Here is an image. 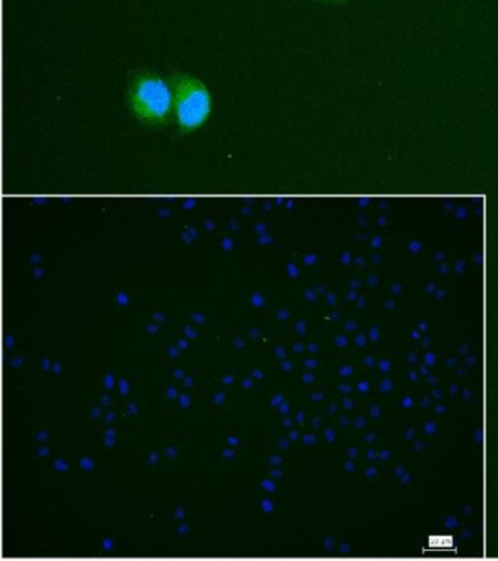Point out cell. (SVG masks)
Returning a JSON list of instances; mask_svg holds the SVG:
<instances>
[{"label":"cell","instance_id":"cell-3","mask_svg":"<svg viewBox=\"0 0 498 561\" xmlns=\"http://www.w3.org/2000/svg\"><path fill=\"white\" fill-rule=\"evenodd\" d=\"M316 2H322V3H344V2H347V0H316Z\"/></svg>","mask_w":498,"mask_h":561},{"label":"cell","instance_id":"cell-1","mask_svg":"<svg viewBox=\"0 0 498 561\" xmlns=\"http://www.w3.org/2000/svg\"><path fill=\"white\" fill-rule=\"evenodd\" d=\"M129 107L135 117L147 126H164L173 118V88L169 79L143 70L130 82Z\"/></svg>","mask_w":498,"mask_h":561},{"label":"cell","instance_id":"cell-2","mask_svg":"<svg viewBox=\"0 0 498 561\" xmlns=\"http://www.w3.org/2000/svg\"><path fill=\"white\" fill-rule=\"evenodd\" d=\"M173 88V121L182 134L202 129L211 118L213 100L202 79L189 73H173L169 79Z\"/></svg>","mask_w":498,"mask_h":561}]
</instances>
